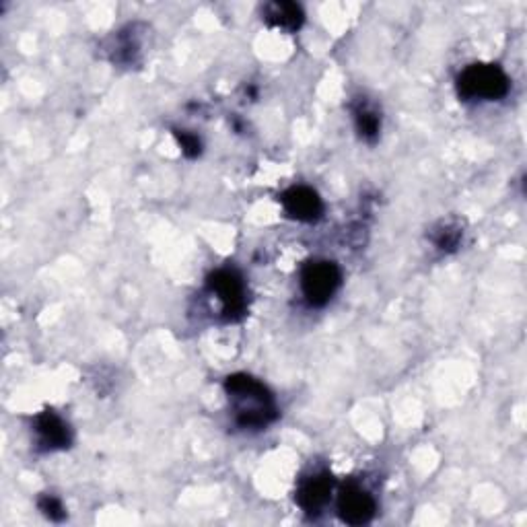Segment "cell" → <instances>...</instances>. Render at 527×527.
Returning <instances> with one entry per match:
<instances>
[{"label":"cell","mask_w":527,"mask_h":527,"mask_svg":"<svg viewBox=\"0 0 527 527\" xmlns=\"http://www.w3.org/2000/svg\"><path fill=\"white\" fill-rule=\"evenodd\" d=\"M225 394L229 396L235 423L241 429L260 431L278 418V406L272 392L252 375L235 373L225 379Z\"/></svg>","instance_id":"6da1fadb"},{"label":"cell","mask_w":527,"mask_h":527,"mask_svg":"<svg viewBox=\"0 0 527 527\" xmlns=\"http://www.w3.org/2000/svg\"><path fill=\"white\" fill-rule=\"evenodd\" d=\"M455 89L464 101H499L509 95L511 79L499 64H470L455 81Z\"/></svg>","instance_id":"7a4b0ae2"},{"label":"cell","mask_w":527,"mask_h":527,"mask_svg":"<svg viewBox=\"0 0 527 527\" xmlns=\"http://www.w3.org/2000/svg\"><path fill=\"white\" fill-rule=\"evenodd\" d=\"M208 293L213 295L221 307V318L225 322H241L248 313V285L235 268H219L206 280Z\"/></svg>","instance_id":"3957f363"},{"label":"cell","mask_w":527,"mask_h":527,"mask_svg":"<svg viewBox=\"0 0 527 527\" xmlns=\"http://www.w3.org/2000/svg\"><path fill=\"white\" fill-rule=\"evenodd\" d=\"M301 293L311 307H324L342 285V272L336 262L313 260L301 268Z\"/></svg>","instance_id":"277c9868"},{"label":"cell","mask_w":527,"mask_h":527,"mask_svg":"<svg viewBox=\"0 0 527 527\" xmlns=\"http://www.w3.org/2000/svg\"><path fill=\"white\" fill-rule=\"evenodd\" d=\"M338 515L348 525H365L377 513V501L369 490L359 482L342 484L338 493Z\"/></svg>","instance_id":"5b68a950"},{"label":"cell","mask_w":527,"mask_h":527,"mask_svg":"<svg viewBox=\"0 0 527 527\" xmlns=\"http://www.w3.org/2000/svg\"><path fill=\"white\" fill-rule=\"evenodd\" d=\"M334 480L328 472H313L305 476L295 493V501L307 515H320L332 499Z\"/></svg>","instance_id":"8992f818"},{"label":"cell","mask_w":527,"mask_h":527,"mask_svg":"<svg viewBox=\"0 0 527 527\" xmlns=\"http://www.w3.org/2000/svg\"><path fill=\"white\" fill-rule=\"evenodd\" d=\"M145 29L138 23L126 25L118 33H114L108 42V54L110 60L116 66H136L143 60V48H145Z\"/></svg>","instance_id":"52a82bcc"},{"label":"cell","mask_w":527,"mask_h":527,"mask_svg":"<svg viewBox=\"0 0 527 527\" xmlns=\"http://www.w3.org/2000/svg\"><path fill=\"white\" fill-rule=\"evenodd\" d=\"M285 213L299 223H315L324 215V200L309 186H293L283 196Z\"/></svg>","instance_id":"ba28073f"},{"label":"cell","mask_w":527,"mask_h":527,"mask_svg":"<svg viewBox=\"0 0 527 527\" xmlns=\"http://www.w3.org/2000/svg\"><path fill=\"white\" fill-rule=\"evenodd\" d=\"M33 431L35 437H38V445L44 451H62L73 445V431H70L66 420L54 410H46L35 416Z\"/></svg>","instance_id":"9c48e42d"},{"label":"cell","mask_w":527,"mask_h":527,"mask_svg":"<svg viewBox=\"0 0 527 527\" xmlns=\"http://www.w3.org/2000/svg\"><path fill=\"white\" fill-rule=\"evenodd\" d=\"M262 19L280 31L295 33L305 23V13L301 5L289 3V0H276V3H266L262 7Z\"/></svg>","instance_id":"30bf717a"},{"label":"cell","mask_w":527,"mask_h":527,"mask_svg":"<svg viewBox=\"0 0 527 527\" xmlns=\"http://www.w3.org/2000/svg\"><path fill=\"white\" fill-rule=\"evenodd\" d=\"M353 120L359 136L365 140V143H375L381 134V114L373 103L367 99H357L353 103Z\"/></svg>","instance_id":"8fae6325"},{"label":"cell","mask_w":527,"mask_h":527,"mask_svg":"<svg viewBox=\"0 0 527 527\" xmlns=\"http://www.w3.org/2000/svg\"><path fill=\"white\" fill-rule=\"evenodd\" d=\"M431 243L443 254H453L458 252L460 243L464 239V227L460 221L449 219V221H439L431 233H429Z\"/></svg>","instance_id":"7c38bea8"},{"label":"cell","mask_w":527,"mask_h":527,"mask_svg":"<svg viewBox=\"0 0 527 527\" xmlns=\"http://www.w3.org/2000/svg\"><path fill=\"white\" fill-rule=\"evenodd\" d=\"M173 136H175V140H178V145L182 147V153L188 159L200 157V153H202V140H200L198 134L188 132V130H175Z\"/></svg>","instance_id":"4fadbf2b"},{"label":"cell","mask_w":527,"mask_h":527,"mask_svg":"<svg viewBox=\"0 0 527 527\" xmlns=\"http://www.w3.org/2000/svg\"><path fill=\"white\" fill-rule=\"evenodd\" d=\"M38 507L50 521L58 523V521L66 519V509L62 505V501L58 497H54V495H42L38 499Z\"/></svg>","instance_id":"5bb4252c"}]
</instances>
